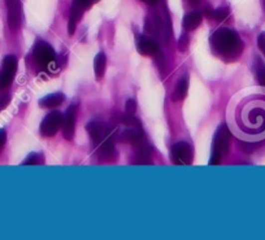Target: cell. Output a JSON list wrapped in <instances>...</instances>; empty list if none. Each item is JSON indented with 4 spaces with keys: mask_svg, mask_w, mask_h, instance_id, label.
<instances>
[{
    "mask_svg": "<svg viewBox=\"0 0 265 240\" xmlns=\"http://www.w3.org/2000/svg\"><path fill=\"white\" fill-rule=\"evenodd\" d=\"M209 43L216 52L226 59H236L243 51V43L238 34L225 27L216 30L209 38Z\"/></svg>",
    "mask_w": 265,
    "mask_h": 240,
    "instance_id": "obj_1",
    "label": "cell"
},
{
    "mask_svg": "<svg viewBox=\"0 0 265 240\" xmlns=\"http://www.w3.org/2000/svg\"><path fill=\"white\" fill-rule=\"evenodd\" d=\"M232 134L230 130L226 126V123H222L216 130V134L213 136V145H212V155L209 160V165H219L221 160L228 155L229 144H230Z\"/></svg>",
    "mask_w": 265,
    "mask_h": 240,
    "instance_id": "obj_2",
    "label": "cell"
},
{
    "mask_svg": "<svg viewBox=\"0 0 265 240\" xmlns=\"http://www.w3.org/2000/svg\"><path fill=\"white\" fill-rule=\"evenodd\" d=\"M170 160L176 165H191L194 160V152L191 145L186 141H178L170 149Z\"/></svg>",
    "mask_w": 265,
    "mask_h": 240,
    "instance_id": "obj_3",
    "label": "cell"
},
{
    "mask_svg": "<svg viewBox=\"0 0 265 240\" xmlns=\"http://www.w3.org/2000/svg\"><path fill=\"white\" fill-rule=\"evenodd\" d=\"M17 72V59L13 55L4 57L1 72H0V90L8 89L13 82Z\"/></svg>",
    "mask_w": 265,
    "mask_h": 240,
    "instance_id": "obj_4",
    "label": "cell"
},
{
    "mask_svg": "<svg viewBox=\"0 0 265 240\" xmlns=\"http://www.w3.org/2000/svg\"><path fill=\"white\" fill-rule=\"evenodd\" d=\"M33 56L34 61L42 68H48L56 59V55H55L52 47L50 44H47L46 42H40V40L34 47Z\"/></svg>",
    "mask_w": 265,
    "mask_h": 240,
    "instance_id": "obj_5",
    "label": "cell"
},
{
    "mask_svg": "<svg viewBox=\"0 0 265 240\" xmlns=\"http://www.w3.org/2000/svg\"><path fill=\"white\" fill-rule=\"evenodd\" d=\"M63 115L57 111L48 113L40 123V134L43 136H53L63 127Z\"/></svg>",
    "mask_w": 265,
    "mask_h": 240,
    "instance_id": "obj_6",
    "label": "cell"
},
{
    "mask_svg": "<svg viewBox=\"0 0 265 240\" xmlns=\"http://www.w3.org/2000/svg\"><path fill=\"white\" fill-rule=\"evenodd\" d=\"M7 5L8 25L12 30H16L22 23V3L21 0H5Z\"/></svg>",
    "mask_w": 265,
    "mask_h": 240,
    "instance_id": "obj_7",
    "label": "cell"
},
{
    "mask_svg": "<svg viewBox=\"0 0 265 240\" xmlns=\"http://www.w3.org/2000/svg\"><path fill=\"white\" fill-rule=\"evenodd\" d=\"M86 130L89 132L91 140L94 141L95 147L98 144H100L104 139L113 135V128L104 125V123H99V122H90V123H87Z\"/></svg>",
    "mask_w": 265,
    "mask_h": 240,
    "instance_id": "obj_8",
    "label": "cell"
},
{
    "mask_svg": "<svg viewBox=\"0 0 265 240\" xmlns=\"http://www.w3.org/2000/svg\"><path fill=\"white\" fill-rule=\"evenodd\" d=\"M76 119H77V106H70L66 109V113L63 119V135L66 140H72L76 131Z\"/></svg>",
    "mask_w": 265,
    "mask_h": 240,
    "instance_id": "obj_9",
    "label": "cell"
},
{
    "mask_svg": "<svg viewBox=\"0 0 265 240\" xmlns=\"http://www.w3.org/2000/svg\"><path fill=\"white\" fill-rule=\"evenodd\" d=\"M98 148V155L99 158L104 160V161H111L116 157V148H115V134L104 139L100 144L96 145Z\"/></svg>",
    "mask_w": 265,
    "mask_h": 240,
    "instance_id": "obj_10",
    "label": "cell"
},
{
    "mask_svg": "<svg viewBox=\"0 0 265 240\" xmlns=\"http://www.w3.org/2000/svg\"><path fill=\"white\" fill-rule=\"evenodd\" d=\"M136 48H138L140 55H144V56H156L160 52L159 44L151 38H147V36H139L138 38Z\"/></svg>",
    "mask_w": 265,
    "mask_h": 240,
    "instance_id": "obj_11",
    "label": "cell"
},
{
    "mask_svg": "<svg viewBox=\"0 0 265 240\" xmlns=\"http://www.w3.org/2000/svg\"><path fill=\"white\" fill-rule=\"evenodd\" d=\"M151 158H152V148L148 143L144 141L143 139L142 141L136 143L135 144V160L134 162L138 165H147L151 164Z\"/></svg>",
    "mask_w": 265,
    "mask_h": 240,
    "instance_id": "obj_12",
    "label": "cell"
},
{
    "mask_svg": "<svg viewBox=\"0 0 265 240\" xmlns=\"http://www.w3.org/2000/svg\"><path fill=\"white\" fill-rule=\"evenodd\" d=\"M146 30L148 34L157 36L161 33H165L166 26L165 21H162V18L157 14H149L146 18Z\"/></svg>",
    "mask_w": 265,
    "mask_h": 240,
    "instance_id": "obj_13",
    "label": "cell"
},
{
    "mask_svg": "<svg viewBox=\"0 0 265 240\" xmlns=\"http://www.w3.org/2000/svg\"><path fill=\"white\" fill-rule=\"evenodd\" d=\"M119 139L125 141V143H130V144L135 145L136 143H139V141H142L144 139V132H143L142 127H130L121 132Z\"/></svg>",
    "mask_w": 265,
    "mask_h": 240,
    "instance_id": "obj_14",
    "label": "cell"
},
{
    "mask_svg": "<svg viewBox=\"0 0 265 240\" xmlns=\"http://www.w3.org/2000/svg\"><path fill=\"white\" fill-rule=\"evenodd\" d=\"M83 10L85 8L81 7L80 4L74 3L72 4V8H70V14H69V22H68V34L69 35H73L74 31H76L77 23L81 20V17L83 14Z\"/></svg>",
    "mask_w": 265,
    "mask_h": 240,
    "instance_id": "obj_15",
    "label": "cell"
},
{
    "mask_svg": "<svg viewBox=\"0 0 265 240\" xmlns=\"http://www.w3.org/2000/svg\"><path fill=\"white\" fill-rule=\"evenodd\" d=\"M203 17L199 12H190L186 14L182 20V27L186 31H194L195 29H198L202 23Z\"/></svg>",
    "mask_w": 265,
    "mask_h": 240,
    "instance_id": "obj_16",
    "label": "cell"
},
{
    "mask_svg": "<svg viewBox=\"0 0 265 240\" xmlns=\"http://www.w3.org/2000/svg\"><path fill=\"white\" fill-rule=\"evenodd\" d=\"M65 100V95L61 92H56V94H51V95L44 96L43 99L39 100V106L42 108H55L63 104Z\"/></svg>",
    "mask_w": 265,
    "mask_h": 240,
    "instance_id": "obj_17",
    "label": "cell"
},
{
    "mask_svg": "<svg viewBox=\"0 0 265 240\" xmlns=\"http://www.w3.org/2000/svg\"><path fill=\"white\" fill-rule=\"evenodd\" d=\"M187 91H189V77L183 76L182 78L179 79L178 83H177L176 90H174L172 95V100H174V102H181V100H183L186 98Z\"/></svg>",
    "mask_w": 265,
    "mask_h": 240,
    "instance_id": "obj_18",
    "label": "cell"
},
{
    "mask_svg": "<svg viewBox=\"0 0 265 240\" xmlns=\"http://www.w3.org/2000/svg\"><path fill=\"white\" fill-rule=\"evenodd\" d=\"M107 68V57L103 52L98 53L94 59V72H95V77L98 81L104 77Z\"/></svg>",
    "mask_w": 265,
    "mask_h": 240,
    "instance_id": "obj_19",
    "label": "cell"
},
{
    "mask_svg": "<svg viewBox=\"0 0 265 240\" xmlns=\"http://www.w3.org/2000/svg\"><path fill=\"white\" fill-rule=\"evenodd\" d=\"M120 122L126 126H130V127H140L139 120L135 119V117L130 115V113H126V115L121 116V117H120Z\"/></svg>",
    "mask_w": 265,
    "mask_h": 240,
    "instance_id": "obj_20",
    "label": "cell"
},
{
    "mask_svg": "<svg viewBox=\"0 0 265 240\" xmlns=\"http://www.w3.org/2000/svg\"><path fill=\"white\" fill-rule=\"evenodd\" d=\"M229 16L228 8H217V9H211L209 17L216 21H224Z\"/></svg>",
    "mask_w": 265,
    "mask_h": 240,
    "instance_id": "obj_21",
    "label": "cell"
},
{
    "mask_svg": "<svg viewBox=\"0 0 265 240\" xmlns=\"http://www.w3.org/2000/svg\"><path fill=\"white\" fill-rule=\"evenodd\" d=\"M39 162H42V157L38 153H31L29 157L23 161L22 165H38Z\"/></svg>",
    "mask_w": 265,
    "mask_h": 240,
    "instance_id": "obj_22",
    "label": "cell"
},
{
    "mask_svg": "<svg viewBox=\"0 0 265 240\" xmlns=\"http://www.w3.org/2000/svg\"><path fill=\"white\" fill-rule=\"evenodd\" d=\"M189 44H190L189 36L186 35V34H182V35H181V38H179V40H178L179 51H181V52H185V51L189 48Z\"/></svg>",
    "mask_w": 265,
    "mask_h": 240,
    "instance_id": "obj_23",
    "label": "cell"
},
{
    "mask_svg": "<svg viewBox=\"0 0 265 240\" xmlns=\"http://www.w3.org/2000/svg\"><path fill=\"white\" fill-rule=\"evenodd\" d=\"M256 77H258L259 83L265 87V65H260L256 70Z\"/></svg>",
    "mask_w": 265,
    "mask_h": 240,
    "instance_id": "obj_24",
    "label": "cell"
},
{
    "mask_svg": "<svg viewBox=\"0 0 265 240\" xmlns=\"http://www.w3.org/2000/svg\"><path fill=\"white\" fill-rule=\"evenodd\" d=\"M135 102L132 99H129L128 102H126V106H125V109H126V113H130V115H132V113L135 112Z\"/></svg>",
    "mask_w": 265,
    "mask_h": 240,
    "instance_id": "obj_25",
    "label": "cell"
},
{
    "mask_svg": "<svg viewBox=\"0 0 265 240\" xmlns=\"http://www.w3.org/2000/svg\"><path fill=\"white\" fill-rule=\"evenodd\" d=\"M9 102H10V98L8 95L0 96V112L7 108L8 104H9Z\"/></svg>",
    "mask_w": 265,
    "mask_h": 240,
    "instance_id": "obj_26",
    "label": "cell"
},
{
    "mask_svg": "<svg viewBox=\"0 0 265 240\" xmlns=\"http://www.w3.org/2000/svg\"><path fill=\"white\" fill-rule=\"evenodd\" d=\"M258 46L260 50H264L265 48V31L258 36Z\"/></svg>",
    "mask_w": 265,
    "mask_h": 240,
    "instance_id": "obj_27",
    "label": "cell"
},
{
    "mask_svg": "<svg viewBox=\"0 0 265 240\" xmlns=\"http://www.w3.org/2000/svg\"><path fill=\"white\" fill-rule=\"evenodd\" d=\"M5 141H7V134H5V130L1 128V130H0V149L3 148Z\"/></svg>",
    "mask_w": 265,
    "mask_h": 240,
    "instance_id": "obj_28",
    "label": "cell"
},
{
    "mask_svg": "<svg viewBox=\"0 0 265 240\" xmlns=\"http://www.w3.org/2000/svg\"><path fill=\"white\" fill-rule=\"evenodd\" d=\"M200 1H202V0H186V3L189 4V5H191V7H196V5H199Z\"/></svg>",
    "mask_w": 265,
    "mask_h": 240,
    "instance_id": "obj_29",
    "label": "cell"
},
{
    "mask_svg": "<svg viewBox=\"0 0 265 240\" xmlns=\"http://www.w3.org/2000/svg\"><path fill=\"white\" fill-rule=\"evenodd\" d=\"M142 1H144L148 5H156V4L159 3V0H142Z\"/></svg>",
    "mask_w": 265,
    "mask_h": 240,
    "instance_id": "obj_30",
    "label": "cell"
},
{
    "mask_svg": "<svg viewBox=\"0 0 265 240\" xmlns=\"http://www.w3.org/2000/svg\"><path fill=\"white\" fill-rule=\"evenodd\" d=\"M90 1H91V3H96V1H98V0H90Z\"/></svg>",
    "mask_w": 265,
    "mask_h": 240,
    "instance_id": "obj_31",
    "label": "cell"
},
{
    "mask_svg": "<svg viewBox=\"0 0 265 240\" xmlns=\"http://www.w3.org/2000/svg\"><path fill=\"white\" fill-rule=\"evenodd\" d=\"M263 5H264V9H265V0H263Z\"/></svg>",
    "mask_w": 265,
    "mask_h": 240,
    "instance_id": "obj_32",
    "label": "cell"
},
{
    "mask_svg": "<svg viewBox=\"0 0 265 240\" xmlns=\"http://www.w3.org/2000/svg\"><path fill=\"white\" fill-rule=\"evenodd\" d=\"M262 52L264 53V56H265V48H264V50H262Z\"/></svg>",
    "mask_w": 265,
    "mask_h": 240,
    "instance_id": "obj_33",
    "label": "cell"
}]
</instances>
